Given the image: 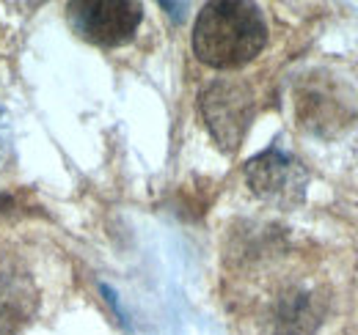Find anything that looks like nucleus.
Wrapping results in <instances>:
<instances>
[{"instance_id":"423d86ee","label":"nucleus","mask_w":358,"mask_h":335,"mask_svg":"<svg viewBox=\"0 0 358 335\" xmlns=\"http://www.w3.org/2000/svg\"><path fill=\"white\" fill-rule=\"evenodd\" d=\"M6 207H11V195H0V209H6Z\"/></svg>"},{"instance_id":"7ed1b4c3","label":"nucleus","mask_w":358,"mask_h":335,"mask_svg":"<svg viewBox=\"0 0 358 335\" xmlns=\"http://www.w3.org/2000/svg\"><path fill=\"white\" fill-rule=\"evenodd\" d=\"M201 116L224 151H234L254 116V96L240 83H213L201 94Z\"/></svg>"},{"instance_id":"f257e3e1","label":"nucleus","mask_w":358,"mask_h":335,"mask_svg":"<svg viewBox=\"0 0 358 335\" xmlns=\"http://www.w3.org/2000/svg\"><path fill=\"white\" fill-rule=\"evenodd\" d=\"M268 42L262 11L245 0L207 3L193 28L196 55L215 69H237L254 61Z\"/></svg>"},{"instance_id":"20e7f679","label":"nucleus","mask_w":358,"mask_h":335,"mask_svg":"<svg viewBox=\"0 0 358 335\" xmlns=\"http://www.w3.org/2000/svg\"><path fill=\"white\" fill-rule=\"evenodd\" d=\"M245 179L257 195L275 201V204L301 201L303 187H306V173H303L301 163L292 160L289 154L278 151L275 146L262 151L259 157H254L245 165Z\"/></svg>"},{"instance_id":"0eeeda50","label":"nucleus","mask_w":358,"mask_h":335,"mask_svg":"<svg viewBox=\"0 0 358 335\" xmlns=\"http://www.w3.org/2000/svg\"><path fill=\"white\" fill-rule=\"evenodd\" d=\"M0 335H11V333H6V330H0Z\"/></svg>"},{"instance_id":"f03ea898","label":"nucleus","mask_w":358,"mask_h":335,"mask_svg":"<svg viewBox=\"0 0 358 335\" xmlns=\"http://www.w3.org/2000/svg\"><path fill=\"white\" fill-rule=\"evenodd\" d=\"M143 8L133 0H78L69 3L75 31L91 44L119 47L130 42L141 25Z\"/></svg>"},{"instance_id":"39448f33","label":"nucleus","mask_w":358,"mask_h":335,"mask_svg":"<svg viewBox=\"0 0 358 335\" xmlns=\"http://www.w3.org/2000/svg\"><path fill=\"white\" fill-rule=\"evenodd\" d=\"M8 154H11V119H8L6 107L0 105V168L6 165Z\"/></svg>"}]
</instances>
